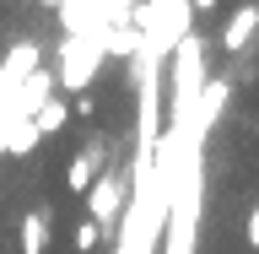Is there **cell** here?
<instances>
[{
	"label": "cell",
	"instance_id": "cell-1",
	"mask_svg": "<svg viewBox=\"0 0 259 254\" xmlns=\"http://www.w3.org/2000/svg\"><path fill=\"white\" fill-rule=\"evenodd\" d=\"M103 32H87V38H65L60 44V87L65 92H87V81L97 76V65H103Z\"/></svg>",
	"mask_w": 259,
	"mask_h": 254
},
{
	"label": "cell",
	"instance_id": "cell-2",
	"mask_svg": "<svg viewBox=\"0 0 259 254\" xmlns=\"http://www.w3.org/2000/svg\"><path fill=\"white\" fill-rule=\"evenodd\" d=\"M38 70V44L22 38V44L6 49V60H0V125H6V108H11V97L22 92V81Z\"/></svg>",
	"mask_w": 259,
	"mask_h": 254
},
{
	"label": "cell",
	"instance_id": "cell-3",
	"mask_svg": "<svg viewBox=\"0 0 259 254\" xmlns=\"http://www.w3.org/2000/svg\"><path fill=\"white\" fill-rule=\"evenodd\" d=\"M87 211H92V222L108 233V227H119V216H124V178L119 173H97V184L87 190Z\"/></svg>",
	"mask_w": 259,
	"mask_h": 254
},
{
	"label": "cell",
	"instance_id": "cell-4",
	"mask_svg": "<svg viewBox=\"0 0 259 254\" xmlns=\"http://www.w3.org/2000/svg\"><path fill=\"white\" fill-rule=\"evenodd\" d=\"M103 157H108L103 135H87V141L76 146V157H70V168H65V184H70V195H81V200H87V190H92L97 173H103Z\"/></svg>",
	"mask_w": 259,
	"mask_h": 254
},
{
	"label": "cell",
	"instance_id": "cell-5",
	"mask_svg": "<svg viewBox=\"0 0 259 254\" xmlns=\"http://www.w3.org/2000/svg\"><path fill=\"white\" fill-rule=\"evenodd\" d=\"M49 92H54V76H49V70H32V76L22 81V92L11 97V108H6V125H22V119H32V114L49 103Z\"/></svg>",
	"mask_w": 259,
	"mask_h": 254
},
{
	"label": "cell",
	"instance_id": "cell-6",
	"mask_svg": "<svg viewBox=\"0 0 259 254\" xmlns=\"http://www.w3.org/2000/svg\"><path fill=\"white\" fill-rule=\"evenodd\" d=\"M254 32H259V6H238L222 27V54H243Z\"/></svg>",
	"mask_w": 259,
	"mask_h": 254
},
{
	"label": "cell",
	"instance_id": "cell-7",
	"mask_svg": "<svg viewBox=\"0 0 259 254\" xmlns=\"http://www.w3.org/2000/svg\"><path fill=\"white\" fill-rule=\"evenodd\" d=\"M38 141H44V135L32 130V119H22V125H0V152H6V157H27Z\"/></svg>",
	"mask_w": 259,
	"mask_h": 254
},
{
	"label": "cell",
	"instance_id": "cell-8",
	"mask_svg": "<svg viewBox=\"0 0 259 254\" xmlns=\"http://www.w3.org/2000/svg\"><path fill=\"white\" fill-rule=\"evenodd\" d=\"M49 222H54V211H27L22 216V254H44L49 249Z\"/></svg>",
	"mask_w": 259,
	"mask_h": 254
},
{
	"label": "cell",
	"instance_id": "cell-9",
	"mask_svg": "<svg viewBox=\"0 0 259 254\" xmlns=\"http://www.w3.org/2000/svg\"><path fill=\"white\" fill-rule=\"evenodd\" d=\"M65 119H70V103H60V97H49L44 108L32 114V130H38V135H60V130H65Z\"/></svg>",
	"mask_w": 259,
	"mask_h": 254
},
{
	"label": "cell",
	"instance_id": "cell-10",
	"mask_svg": "<svg viewBox=\"0 0 259 254\" xmlns=\"http://www.w3.org/2000/svg\"><path fill=\"white\" fill-rule=\"evenodd\" d=\"M103 238H108V233H103V227H97L92 216H87V222L76 227V254H92V249H97V243H103Z\"/></svg>",
	"mask_w": 259,
	"mask_h": 254
},
{
	"label": "cell",
	"instance_id": "cell-11",
	"mask_svg": "<svg viewBox=\"0 0 259 254\" xmlns=\"http://www.w3.org/2000/svg\"><path fill=\"white\" fill-rule=\"evenodd\" d=\"M243 238H248V249H259V206L248 211V227H243Z\"/></svg>",
	"mask_w": 259,
	"mask_h": 254
},
{
	"label": "cell",
	"instance_id": "cell-12",
	"mask_svg": "<svg viewBox=\"0 0 259 254\" xmlns=\"http://www.w3.org/2000/svg\"><path fill=\"white\" fill-rule=\"evenodd\" d=\"M189 6H194V11H210V6H216V0H189Z\"/></svg>",
	"mask_w": 259,
	"mask_h": 254
},
{
	"label": "cell",
	"instance_id": "cell-13",
	"mask_svg": "<svg viewBox=\"0 0 259 254\" xmlns=\"http://www.w3.org/2000/svg\"><path fill=\"white\" fill-rule=\"evenodd\" d=\"M38 6H65V0H38Z\"/></svg>",
	"mask_w": 259,
	"mask_h": 254
}]
</instances>
